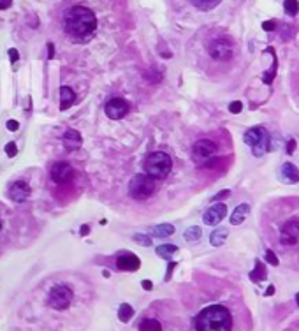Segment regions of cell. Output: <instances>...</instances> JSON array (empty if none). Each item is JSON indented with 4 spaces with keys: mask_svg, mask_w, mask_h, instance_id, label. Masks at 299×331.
<instances>
[{
    "mask_svg": "<svg viewBox=\"0 0 299 331\" xmlns=\"http://www.w3.org/2000/svg\"><path fill=\"white\" fill-rule=\"evenodd\" d=\"M64 29L74 39H88L97 29V18L88 7L74 6L65 13Z\"/></svg>",
    "mask_w": 299,
    "mask_h": 331,
    "instance_id": "6da1fadb",
    "label": "cell"
},
{
    "mask_svg": "<svg viewBox=\"0 0 299 331\" xmlns=\"http://www.w3.org/2000/svg\"><path fill=\"white\" fill-rule=\"evenodd\" d=\"M194 326H195V331H231L232 328L231 312L222 305L206 307L195 317Z\"/></svg>",
    "mask_w": 299,
    "mask_h": 331,
    "instance_id": "7a4b0ae2",
    "label": "cell"
},
{
    "mask_svg": "<svg viewBox=\"0 0 299 331\" xmlns=\"http://www.w3.org/2000/svg\"><path fill=\"white\" fill-rule=\"evenodd\" d=\"M144 169H146V175L152 176L153 180H164L171 173L172 160L167 153L153 152L144 160Z\"/></svg>",
    "mask_w": 299,
    "mask_h": 331,
    "instance_id": "3957f363",
    "label": "cell"
},
{
    "mask_svg": "<svg viewBox=\"0 0 299 331\" xmlns=\"http://www.w3.org/2000/svg\"><path fill=\"white\" fill-rule=\"evenodd\" d=\"M218 146L212 140H197L192 146V160L199 168H210L215 162Z\"/></svg>",
    "mask_w": 299,
    "mask_h": 331,
    "instance_id": "277c9868",
    "label": "cell"
},
{
    "mask_svg": "<svg viewBox=\"0 0 299 331\" xmlns=\"http://www.w3.org/2000/svg\"><path fill=\"white\" fill-rule=\"evenodd\" d=\"M157 180H153L152 176L144 175H136L129 183V194L132 199L136 201H144V199L152 198L153 192H155Z\"/></svg>",
    "mask_w": 299,
    "mask_h": 331,
    "instance_id": "5b68a950",
    "label": "cell"
},
{
    "mask_svg": "<svg viewBox=\"0 0 299 331\" xmlns=\"http://www.w3.org/2000/svg\"><path fill=\"white\" fill-rule=\"evenodd\" d=\"M245 143L250 146L255 157H260L270 148V134L264 127H254L245 132Z\"/></svg>",
    "mask_w": 299,
    "mask_h": 331,
    "instance_id": "8992f818",
    "label": "cell"
},
{
    "mask_svg": "<svg viewBox=\"0 0 299 331\" xmlns=\"http://www.w3.org/2000/svg\"><path fill=\"white\" fill-rule=\"evenodd\" d=\"M208 51L212 59L218 60V62H227L234 55V44L229 37H217L208 44Z\"/></svg>",
    "mask_w": 299,
    "mask_h": 331,
    "instance_id": "52a82bcc",
    "label": "cell"
},
{
    "mask_svg": "<svg viewBox=\"0 0 299 331\" xmlns=\"http://www.w3.org/2000/svg\"><path fill=\"white\" fill-rule=\"evenodd\" d=\"M72 301V291L69 289L67 286H55L51 287V291H49L48 294V303L51 309L55 310H65L69 309V305H71Z\"/></svg>",
    "mask_w": 299,
    "mask_h": 331,
    "instance_id": "ba28073f",
    "label": "cell"
},
{
    "mask_svg": "<svg viewBox=\"0 0 299 331\" xmlns=\"http://www.w3.org/2000/svg\"><path fill=\"white\" fill-rule=\"evenodd\" d=\"M280 243L285 247H294L299 243V218H290L280 231Z\"/></svg>",
    "mask_w": 299,
    "mask_h": 331,
    "instance_id": "9c48e42d",
    "label": "cell"
},
{
    "mask_svg": "<svg viewBox=\"0 0 299 331\" xmlns=\"http://www.w3.org/2000/svg\"><path fill=\"white\" fill-rule=\"evenodd\" d=\"M49 176H51V180L55 183L64 185V183H67L72 180V176H74V169H72V166L69 162L58 160V162H55L51 166V169H49Z\"/></svg>",
    "mask_w": 299,
    "mask_h": 331,
    "instance_id": "30bf717a",
    "label": "cell"
},
{
    "mask_svg": "<svg viewBox=\"0 0 299 331\" xmlns=\"http://www.w3.org/2000/svg\"><path fill=\"white\" fill-rule=\"evenodd\" d=\"M104 109L111 120H120V118H124L129 113V102L122 97H114L106 104Z\"/></svg>",
    "mask_w": 299,
    "mask_h": 331,
    "instance_id": "8fae6325",
    "label": "cell"
},
{
    "mask_svg": "<svg viewBox=\"0 0 299 331\" xmlns=\"http://www.w3.org/2000/svg\"><path fill=\"white\" fill-rule=\"evenodd\" d=\"M225 215H227V206H225L224 203H218V205H213L208 211H206L202 220H204L206 226H217L224 220Z\"/></svg>",
    "mask_w": 299,
    "mask_h": 331,
    "instance_id": "7c38bea8",
    "label": "cell"
},
{
    "mask_svg": "<svg viewBox=\"0 0 299 331\" xmlns=\"http://www.w3.org/2000/svg\"><path fill=\"white\" fill-rule=\"evenodd\" d=\"M9 196H11V199H13V201L23 203L30 196V185L26 182H23V180H18V182H14L13 185H11Z\"/></svg>",
    "mask_w": 299,
    "mask_h": 331,
    "instance_id": "4fadbf2b",
    "label": "cell"
},
{
    "mask_svg": "<svg viewBox=\"0 0 299 331\" xmlns=\"http://www.w3.org/2000/svg\"><path fill=\"white\" fill-rule=\"evenodd\" d=\"M139 264H141L139 257L134 256V254H125V256H120L116 259V266L122 271H136L139 268Z\"/></svg>",
    "mask_w": 299,
    "mask_h": 331,
    "instance_id": "5bb4252c",
    "label": "cell"
},
{
    "mask_svg": "<svg viewBox=\"0 0 299 331\" xmlns=\"http://www.w3.org/2000/svg\"><path fill=\"white\" fill-rule=\"evenodd\" d=\"M64 146L67 150H78L79 146H81V136H79L78 130H67V132L64 134Z\"/></svg>",
    "mask_w": 299,
    "mask_h": 331,
    "instance_id": "9a60e30c",
    "label": "cell"
},
{
    "mask_svg": "<svg viewBox=\"0 0 299 331\" xmlns=\"http://www.w3.org/2000/svg\"><path fill=\"white\" fill-rule=\"evenodd\" d=\"M248 213H250V205H247V203L240 205L234 211H232V215H231V224H232V226H240L241 222L247 220Z\"/></svg>",
    "mask_w": 299,
    "mask_h": 331,
    "instance_id": "2e32d148",
    "label": "cell"
},
{
    "mask_svg": "<svg viewBox=\"0 0 299 331\" xmlns=\"http://www.w3.org/2000/svg\"><path fill=\"white\" fill-rule=\"evenodd\" d=\"M76 101V94L71 87H62L60 88V107L62 109H67L71 107Z\"/></svg>",
    "mask_w": 299,
    "mask_h": 331,
    "instance_id": "e0dca14e",
    "label": "cell"
},
{
    "mask_svg": "<svg viewBox=\"0 0 299 331\" xmlns=\"http://www.w3.org/2000/svg\"><path fill=\"white\" fill-rule=\"evenodd\" d=\"M282 176L287 180L289 183H296L299 182V171H297V168L294 164H290V162H287V164H283V168H282Z\"/></svg>",
    "mask_w": 299,
    "mask_h": 331,
    "instance_id": "ac0fdd59",
    "label": "cell"
},
{
    "mask_svg": "<svg viewBox=\"0 0 299 331\" xmlns=\"http://www.w3.org/2000/svg\"><path fill=\"white\" fill-rule=\"evenodd\" d=\"M229 236V231L225 228H218L215 229L212 233V236H210V243L213 245V247H222V245L225 243V240H227Z\"/></svg>",
    "mask_w": 299,
    "mask_h": 331,
    "instance_id": "d6986e66",
    "label": "cell"
},
{
    "mask_svg": "<svg viewBox=\"0 0 299 331\" xmlns=\"http://www.w3.org/2000/svg\"><path fill=\"white\" fill-rule=\"evenodd\" d=\"M190 2H192V6L199 11H212L222 2V0H190Z\"/></svg>",
    "mask_w": 299,
    "mask_h": 331,
    "instance_id": "ffe728a7",
    "label": "cell"
},
{
    "mask_svg": "<svg viewBox=\"0 0 299 331\" xmlns=\"http://www.w3.org/2000/svg\"><path fill=\"white\" fill-rule=\"evenodd\" d=\"M172 233H174V226H171V224H160L152 229V234L157 238H167V236H171Z\"/></svg>",
    "mask_w": 299,
    "mask_h": 331,
    "instance_id": "44dd1931",
    "label": "cell"
},
{
    "mask_svg": "<svg viewBox=\"0 0 299 331\" xmlns=\"http://www.w3.org/2000/svg\"><path fill=\"white\" fill-rule=\"evenodd\" d=\"M176 250H178V247H176V245L164 243V245H160V247H157L155 252H157V256L162 257V259H171V256L176 252Z\"/></svg>",
    "mask_w": 299,
    "mask_h": 331,
    "instance_id": "7402d4cb",
    "label": "cell"
},
{
    "mask_svg": "<svg viewBox=\"0 0 299 331\" xmlns=\"http://www.w3.org/2000/svg\"><path fill=\"white\" fill-rule=\"evenodd\" d=\"M139 331H162V324L157 319H144L139 324Z\"/></svg>",
    "mask_w": 299,
    "mask_h": 331,
    "instance_id": "603a6c76",
    "label": "cell"
},
{
    "mask_svg": "<svg viewBox=\"0 0 299 331\" xmlns=\"http://www.w3.org/2000/svg\"><path fill=\"white\" fill-rule=\"evenodd\" d=\"M201 234H202L201 228H197V226H192V228H189V229L185 231V240L190 241V243H195V241L201 240Z\"/></svg>",
    "mask_w": 299,
    "mask_h": 331,
    "instance_id": "cb8c5ba5",
    "label": "cell"
},
{
    "mask_svg": "<svg viewBox=\"0 0 299 331\" xmlns=\"http://www.w3.org/2000/svg\"><path fill=\"white\" fill-rule=\"evenodd\" d=\"M264 277H266V268H264V264L260 263V261H255V269L250 273V279L254 280V282H260Z\"/></svg>",
    "mask_w": 299,
    "mask_h": 331,
    "instance_id": "d4e9b609",
    "label": "cell"
},
{
    "mask_svg": "<svg viewBox=\"0 0 299 331\" xmlns=\"http://www.w3.org/2000/svg\"><path fill=\"white\" fill-rule=\"evenodd\" d=\"M132 315H134V309L130 305H127V303H124V305L120 307V310H118V317H120L122 322L130 321V319H132Z\"/></svg>",
    "mask_w": 299,
    "mask_h": 331,
    "instance_id": "484cf974",
    "label": "cell"
},
{
    "mask_svg": "<svg viewBox=\"0 0 299 331\" xmlns=\"http://www.w3.org/2000/svg\"><path fill=\"white\" fill-rule=\"evenodd\" d=\"M283 7H285L289 16H296L297 9H299V4H297V0H285V2H283Z\"/></svg>",
    "mask_w": 299,
    "mask_h": 331,
    "instance_id": "4316f807",
    "label": "cell"
},
{
    "mask_svg": "<svg viewBox=\"0 0 299 331\" xmlns=\"http://www.w3.org/2000/svg\"><path fill=\"white\" fill-rule=\"evenodd\" d=\"M134 241L139 245H144V247H150V245H152V238L146 236V234H136V236H134Z\"/></svg>",
    "mask_w": 299,
    "mask_h": 331,
    "instance_id": "83f0119b",
    "label": "cell"
},
{
    "mask_svg": "<svg viewBox=\"0 0 299 331\" xmlns=\"http://www.w3.org/2000/svg\"><path fill=\"white\" fill-rule=\"evenodd\" d=\"M266 261L271 264V266H278V257L275 256L273 250H267V252H266Z\"/></svg>",
    "mask_w": 299,
    "mask_h": 331,
    "instance_id": "f1b7e54d",
    "label": "cell"
},
{
    "mask_svg": "<svg viewBox=\"0 0 299 331\" xmlns=\"http://www.w3.org/2000/svg\"><path fill=\"white\" fill-rule=\"evenodd\" d=\"M241 109H243V104H241L240 101H234V102H231V106H229V111L231 113H241Z\"/></svg>",
    "mask_w": 299,
    "mask_h": 331,
    "instance_id": "f546056e",
    "label": "cell"
},
{
    "mask_svg": "<svg viewBox=\"0 0 299 331\" xmlns=\"http://www.w3.org/2000/svg\"><path fill=\"white\" fill-rule=\"evenodd\" d=\"M6 153H7L9 157H14V155H16V153H18L16 145H14V143H9V145H7V146H6Z\"/></svg>",
    "mask_w": 299,
    "mask_h": 331,
    "instance_id": "4dcf8cb0",
    "label": "cell"
},
{
    "mask_svg": "<svg viewBox=\"0 0 299 331\" xmlns=\"http://www.w3.org/2000/svg\"><path fill=\"white\" fill-rule=\"evenodd\" d=\"M224 198H229V190H220V194L215 196L213 201H220V199H224Z\"/></svg>",
    "mask_w": 299,
    "mask_h": 331,
    "instance_id": "1f68e13d",
    "label": "cell"
},
{
    "mask_svg": "<svg viewBox=\"0 0 299 331\" xmlns=\"http://www.w3.org/2000/svg\"><path fill=\"white\" fill-rule=\"evenodd\" d=\"M174 266H176V263H169V266H167V273H166V280H171V273H172V269H174Z\"/></svg>",
    "mask_w": 299,
    "mask_h": 331,
    "instance_id": "d6a6232c",
    "label": "cell"
},
{
    "mask_svg": "<svg viewBox=\"0 0 299 331\" xmlns=\"http://www.w3.org/2000/svg\"><path fill=\"white\" fill-rule=\"evenodd\" d=\"M7 129H9V130H16V129H18V122H16V120L7 122Z\"/></svg>",
    "mask_w": 299,
    "mask_h": 331,
    "instance_id": "836d02e7",
    "label": "cell"
},
{
    "mask_svg": "<svg viewBox=\"0 0 299 331\" xmlns=\"http://www.w3.org/2000/svg\"><path fill=\"white\" fill-rule=\"evenodd\" d=\"M11 2H13V0H0V11L7 9V7L11 6Z\"/></svg>",
    "mask_w": 299,
    "mask_h": 331,
    "instance_id": "e575fe53",
    "label": "cell"
},
{
    "mask_svg": "<svg viewBox=\"0 0 299 331\" xmlns=\"http://www.w3.org/2000/svg\"><path fill=\"white\" fill-rule=\"evenodd\" d=\"M262 29H264V30H273V29H275V21H266V23L262 25Z\"/></svg>",
    "mask_w": 299,
    "mask_h": 331,
    "instance_id": "d590c367",
    "label": "cell"
},
{
    "mask_svg": "<svg viewBox=\"0 0 299 331\" xmlns=\"http://www.w3.org/2000/svg\"><path fill=\"white\" fill-rule=\"evenodd\" d=\"M143 287H144V289H146V291H152L153 284L150 282V280H143Z\"/></svg>",
    "mask_w": 299,
    "mask_h": 331,
    "instance_id": "8d00e7d4",
    "label": "cell"
},
{
    "mask_svg": "<svg viewBox=\"0 0 299 331\" xmlns=\"http://www.w3.org/2000/svg\"><path fill=\"white\" fill-rule=\"evenodd\" d=\"M294 146H296V141H294V140H290V141H289V150H287V152H289V153H292V152H294Z\"/></svg>",
    "mask_w": 299,
    "mask_h": 331,
    "instance_id": "74e56055",
    "label": "cell"
},
{
    "mask_svg": "<svg viewBox=\"0 0 299 331\" xmlns=\"http://www.w3.org/2000/svg\"><path fill=\"white\" fill-rule=\"evenodd\" d=\"M11 59H13V62H16V60H18V53H16V49H11Z\"/></svg>",
    "mask_w": 299,
    "mask_h": 331,
    "instance_id": "f35d334b",
    "label": "cell"
},
{
    "mask_svg": "<svg viewBox=\"0 0 299 331\" xmlns=\"http://www.w3.org/2000/svg\"><path fill=\"white\" fill-rule=\"evenodd\" d=\"M271 294H275V287L273 286H270V287H267V291H266V296H271Z\"/></svg>",
    "mask_w": 299,
    "mask_h": 331,
    "instance_id": "ab89813d",
    "label": "cell"
},
{
    "mask_svg": "<svg viewBox=\"0 0 299 331\" xmlns=\"http://www.w3.org/2000/svg\"><path fill=\"white\" fill-rule=\"evenodd\" d=\"M88 231H90V229H88V226H83V228H81V233H83V236H85V234L88 233Z\"/></svg>",
    "mask_w": 299,
    "mask_h": 331,
    "instance_id": "60d3db41",
    "label": "cell"
},
{
    "mask_svg": "<svg viewBox=\"0 0 299 331\" xmlns=\"http://www.w3.org/2000/svg\"><path fill=\"white\" fill-rule=\"evenodd\" d=\"M296 301H297V305H299V294L296 296Z\"/></svg>",
    "mask_w": 299,
    "mask_h": 331,
    "instance_id": "b9f144b4",
    "label": "cell"
},
{
    "mask_svg": "<svg viewBox=\"0 0 299 331\" xmlns=\"http://www.w3.org/2000/svg\"><path fill=\"white\" fill-rule=\"evenodd\" d=\"M0 231H2V224H0Z\"/></svg>",
    "mask_w": 299,
    "mask_h": 331,
    "instance_id": "7bdbcfd3",
    "label": "cell"
}]
</instances>
